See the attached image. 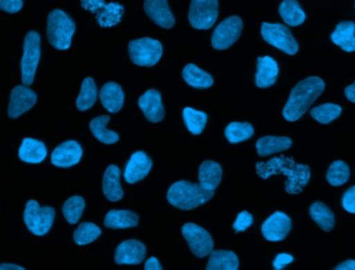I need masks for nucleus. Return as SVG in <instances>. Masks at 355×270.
Wrapping results in <instances>:
<instances>
[{"instance_id": "22", "label": "nucleus", "mask_w": 355, "mask_h": 270, "mask_svg": "<svg viewBox=\"0 0 355 270\" xmlns=\"http://www.w3.org/2000/svg\"><path fill=\"white\" fill-rule=\"evenodd\" d=\"M223 177V169L214 161L207 160L200 164L198 169V181L207 190L214 192L219 185Z\"/></svg>"}, {"instance_id": "20", "label": "nucleus", "mask_w": 355, "mask_h": 270, "mask_svg": "<svg viewBox=\"0 0 355 270\" xmlns=\"http://www.w3.org/2000/svg\"><path fill=\"white\" fill-rule=\"evenodd\" d=\"M100 101L107 112L116 114L124 104V92L116 83H108L102 87L99 94Z\"/></svg>"}, {"instance_id": "39", "label": "nucleus", "mask_w": 355, "mask_h": 270, "mask_svg": "<svg viewBox=\"0 0 355 270\" xmlns=\"http://www.w3.org/2000/svg\"><path fill=\"white\" fill-rule=\"evenodd\" d=\"M350 169L344 161L337 160L331 163L327 174L329 183L333 186H340L345 184L349 179Z\"/></svg>"}, {"instance_id": "14", "label": "nucleus", "mask_w": 355, "mask_h": 270, "mask_svg": "<svg viewBox=\"0 0 355 270\" xmlns=\"http://www.w3.org/2000/svg\"><path fill=\"white\" fill-rule=\"evenodd\" d=\"M152 165L153 163L151 158L145 152L137 151L133 153L125 169L124 177L127 183H137L147 177L151 171Z\"/></svg>"}, {"instance_id": "47", "label": "nucleus", "mask_w": 355, "mask_h": 270, "mask_svg": "<svg viewBox=\"0 0 355 270\" xmlns=\"http://www.w3.org/2000/svg\"><path fill=\"white\" fill-rule=\"evenodd\" d=\"M336 270H355V261H345V262L341 263L339 267H336Z\"/></svg>"}, {"instance_id": "46", "label": "nucleus", "mask_w": 355, "mask_h": 270, "mask_svg": "<svg viewBox=\"0 0 355 270\" xmlns=\"http://www.w3.org/2000/svg\"><path fill=\"white\" fill-rule=\"evenodd\" d=\"M146 270H162V267H160L159 261L155 257L148 259L147 262L145 264Z\"/></svg>"}, {"instance_id": "15", "label": "nucleus", "mask_w": 355, "mask_h": 270, "mask_svg": "<svg viewBox=\"0 0 355 270\" xmlns=\"http://www.w3.org/2000/svg\"><path fill=\"white\" fill-rule=\"evenodd\" d=\"M146 246L139 240L130 239L122 242L116 248L114 261L116 264H141L146 257Z\"/></svg>"}, {"instance_id": "8", "label": "nucleus", "mask_w": 355, "mask_h": 270, "mask_svg": "<svg viewBox=\"0 0 355 270\" xmlns=\"http://www.w3.org/2000/svg\"><path fill=\"white\" fill-rule=\"evenodd\" d=\"M218 16V0H191L188 19L196 29H209Z\"/></svg>"}, {"instance_id": "26", "label": "nucleus", "mask_w": 355, "mask_h": 270, "mask_svg": "<svg viewBox=\"0 0 355 270\" xmlns=\"http://www.w3.org/2000/svg\"><path fill=\"white\" fill-rule=\"evenodd\" d=\"M104 225L110 229H128L139 225L137 213L129 210H112L104 219Z\"/></svg>"}, {"instance_id": "35", "label": "nucleus", "mask_w": 355, "mask_h": 270, "mask_svg": "<svg viewBox=\"0 0 355 270\" xmlns=\"http://www.w3.org/2000/svg\"><path fill=\"white\" fill-rule=\"evenodd\" d=\"M183 119L186 127L190 133L194 135H200L204 130L207 123V115L191 108H184Z\"/></svg>"}, {"instance_id": "23", "label": "nucleus", "mask_w": 355, "mask_h": 270, "mask_svg": "<svg viewBox=\"0 0 355 270\" xmlns=\"http://www.w3.org/2000/svg\"><path fill=\"white\" fill-rule=\"evenodd\" d=\"M331 41L344 51H355V24L352 21H342L331 33Z\"/></svg>"}, {"instance_id": "21", "label": "nucleus", "mask_w": 355, "mask_h": 270, "mask_svg": "<svg viewBox=\"0 0 355 270\" xmlns=\"http://www.w3.org/2000/svg\"><path fill=\"white\" fill-rule=\"evenodd\" d=\"M104 196L108 201L116 202L124 196L122 186H121V171L116 165H110L106 169L102 181Z\"/></svg>"}, {"instance_id": "43", "label": "nucleus", "mask_w": 355, "mask_h": 270, "mask_svg": "<svg viewBox=\"0 0 355 270\" xmlns=\"http://www.w3.org/2000/svg\"><path fill=\"white\" fill-rule=\"evenodd\" d=\"M22 0H0V10L15 14L22 8Z\"/></svg>"}, {"instance_id": "41", "label": "nucleus", "mask_w": 355, "mask_h": 270, "mask_svg": "<svg viewBox=\"0 0 355 270\" xmlns=\"http://www.w3.org/2000/svg\"><path fill=\"white\" fill-rule=\"evenodd\" d=\"M252 225V217L248 211H242L241 213L238 214L235 223L233 225V229L235 230L236 233L238 232H244Z\"/></svg>"}, {"instance_id": "27", "label": "nucleus", "mask_w": 355, "mask_h": 270, "mask_svg": "<svg viewBox=\"0 0 355 270\" xmlns=\"http://www.w3.org/2000/svg\"><path fill=\"white\" fill-rule=\"evenodd\" d=\"M207 270H237L239 260L231 251H212L209 255Z\"/></svg>"}, {"instance_id": "31", "label": "nucleus", "mask_w": 355, "mask_h": 270, "mask_svg": "<svg viewBox=\"0 0 355 270\" xmlns=\"http://www.w3.org/2000/svg\"><path fill=\"white\" fill-rule=\"evenodd\" d=\"M310 214L315 223L325 232L331 231L335 227V215L333 211L321 202H316L311 206Z\"/></svg>"}, {"instance_id": "11", "label": "nucleus", "mask_w": 355, "mask_h": 270, "mask_svg": "<svg viewBox=\"0 0 355 270\" xmlns=\"http://www.w3.org/2000/svg\"><path fill=\"white\" fill-rule=\"evenodd\" d=\"M35 102H37V95L31 89L24 85L14 87L10 93L8 117L12 119L18 118L21 115L33 108Z\"/></svg>"}, {"instance_id": "18", "label": "nucleus", "mask_w": 355, "mask_h": 270, "mask_svg": "<svg viewBox=\"0 0 355 270\" xmlns=\"http://www.w3.org/2000/svg\"><path fill=\"white\" fill-rule=\"evenodd\" d=\"M144 8L148 17L160 27L172 28L174 26L175 17L171 12L168 0H145Z\"/></svg>"}, {"instance_id": "30", "label": "nucleus", "mask_w": 355, "mask_h": 270, "mask_svg": "<svg viewBox=\"0 0 355 270\" xmlns=\"http://www.w3.org/2000/svg\"><path fill=\"white\" fill-rule=\"evenodd\" d=\"M110 118L108 116L97 117L89 123L92 133L100 142L106 144H116L119 140V135L114 131L108 130L107 124Z\"/></svg>"}, {"instance_id": "34", "label": "nucleus", "mask_w": 355, "mask_h": 270, "mask_svg": "<svg viewBox=\"0 0 355 270\" xmlns=\"http://www.w3.org/2000/svg\"><path fill=\"white\" fill-rule=\"evenodd\" d=\"M254 133V128L250 123L233 122L227 125L225 135L231 144H238L250 140Z\"/></svg>"}, {"instance_id": "44", "label": "nucleus", "mask_w": 355, "mask_h": 270, "mask_svg": "<svg viewBox=\"0 0 355 270\" xmlns=\"http://www.w3.org/2000/svg\"><path fill=\"white\" fill-rule=\"evenodd\" d=\"M83 8L97 15L105 6L104 0H81Z\"/></svg>"}, {"instance_id": "16", "label": "nucleus", "mask_w": 355, "mask_h": 270, "mask_svg": "<svg viewBox=\"0 0 355 270\" xmlns=\"http://www.w3.org/2000/svg\"><path fill=\"white\" fill-rule=\"evenodd\" d=\"M83 157V149L75 140H68L54 149L51 155L52 164L58 167H70L77 164Z\"/></svg>"}, {"instance_id": "6", "label": "nucleus", "mask_w": 355, "mask_h": 270, "mask_svg": "<svg viewBox=\"0 0 355 270\" xmlns=\"http://www.w3.org/2000/svg\"><path fill=\"white\" fill-rule=\"evenodd\" d=\"M129 56L137 66L153 67L162 58V43L151 37L135 40L129 43Z\"/></svg>"}, {"instance_id": "40", "label": "nucleus", "mask_w": 355, "mask_h": 270, "mask_svg": "<svg viewBox=\"0 0 355 270\" xmlns=\"http://www.w3.org/2000/svg\"><path fill=\"white\" fill-rule=\"evenodd\" d=\"M289 158L285 157H279V158H273L268 162L257 163V173L263 179H268L271 175L275 174H281L282 167L287 163Z\"/></svg>"}, {"instance_id": "4", "label": "nucleus", "mask_w": 355, "mask_h": 270, "mask_svg": "<svg viewBox=\"0 0 355 270\" xmlns=\"http://www.w3.org/2000/svg\"><path fill=\"white\" fill-rule=\"evenodd\" d=\"M41 58V37L35 31H29L23 45L21 58V79L24 85H33L35 71Z\"/></svg>"}, {"instance_id": "42", "label": "nucleus", "mask_w": 355, "mask_h": 270, "mask_svg": "<svg viewBox=\"0 0 355 270\" xmlns=\"http://www.w3.org/2000/svg\"><path fill=\"white\" fill-rule=\"evenodd\" d=\"M342 205L344 209L348 212L355 214V186L350 187L347 192L344 194Z\"/></svg>"}, {"instance_id": "9", "label": "nucleus", "mask_w": 355, "mask_h": 270, "mask_svg": "<svg viewBox=\"0 0 355 270\" xmlns=\"http://www.w3.org/2000/svg\"><path fill=\"white\" fill-rule=\"evenodd\" d=\"M182 234L187 242L192 254L198 258L209 256L214 248L212 237L206 230L196 223H186L182 228Z\"/></svg>"}, {"instance_id": "13", "label": "nucleus", "mask_w": 355, "mask_h": 270, "mask_svg": "<svg viewBox=\"0 0 355 270\" xmlns=\"http://www.w3.org/2000/svg\"><path fill=\"white\" fill-rule=\"evenodd\" d=\"M281 174L287 176L286 190L289 194H300L302 187L308 184L310 180V169L306 165L295 164L292 159L282 167Z\"/></svg>"}, {"instance_id": "37", "label": "nucleus", "mask_w": 355, "mask_h": 270, "mask_svg": "<svg viewBox=\"0 0 355 270\" xmlns=\"http://www.w3.org/2000/svg\"><path fill=\"white\" fill-rule=\"evenodd\" d=\"M100 235H101V230L95 223H83L74 232L73 238L78 246H85L95 242Z\"/></svg>"}, {"instance_id": "32", "label": "nucleus", "mask_w": 355, "mask_h": 270, "mask_svg": "<svg viewBox=\"0 0 355 270\" xmlns=\"http://www.w3.org/2000/svg\"><path fill=\"white\" fill-rule=\"evenodd\" d=\"M123 14L124 6L116 2H110L98 12L97 22L102 27H112L121 22Z\"/></svg>"}, {"instance_id": "49", "label": "nucleus", "mask_w": 355, "mask_h": 270, "mask_svg": "<svg viewBox=\"0 0 355 270\" xmlns=\"http://www.w3.org/2000/svg\"><path fill=\"white\" fill-rule=\"evenodd\" d=\"M23 267H18L16 264H12V263H3L0 264V270H23Z\"/></svg>"}, {"instance_id": "24", "label": "nucleus", "mask_w": 355, "mask_h": 270, "mask_svg": "<svg viewBox=\"0 0 355 270\" xmlns=\"http://www.w3.org/2000/svg\"><path fill=\"white\" fill-rule=\"evenodd\" d=\"M47 156V149L44 142L33 138H24L19 149V157L27 163H40Z\"/></svg>"}, {"instance_id": "29", "label": "nucleus", "mask_w": 355, "mask_h": 270, "mask_svg": "<svg viewBox=\"0 0 355 270\" xmlns=\"http://www.w3.org/2000/svg\"><path fill=\"white\" fill-rule=\"evenodd\" d=\"M184 81L190 87H196V89H208L212 87L213 78L209 73L205 72L202 69L193 64L187 65L183 69Z\"/></svg>"}, {"instance_id": "25", "label": "nucleus", "mask_w": 355, "mask_h": 270, "mask_svg": "<svg viewBox=\"0 0 355 270\" xmlns=\"http://www.w3.org/2000/svg\"><path fill=\"white\" fill-rule=\"evenodd\" d=\"M291 146L292 140L284 136H264L256 144L257 152L262 157L288 150Z\"/></svg>"}, {"instance_id": "28", "label": "nucleus", "mask_w": 355, "mask_h": 270, "mask_svg": "<svg viewBox=\"0 0 355 270\" xmlns=\"http://www.w3.org/2000/svg\"><path fill=\"white\" fill-rule=\"evenodd\" d=\"M279 15L284 22L290 26H298L306 20V12H304L297 0H283L279 8Z\"/></svg>"}, {"instance_id": "3", "label": "nucleus", "mask_w": 355, "mask_h": 270, "mask_svg": "<svg viewBox=\"0 0 355 270\" xmlns=\"http://www.w3.org/2000/svg\"><path fill=\"white\" fill-rule=\"evenodd\" d=\"M75 28L74 21L62 10H52L48 16V41L56 49L67 50L70 48Z\"/></svg>"}, {"instance_id": "48", "label": "nucleus", "mask_w": 355, "mask_h": 270, "mask_svg": "<svg viewBox=\"0 0 355 270\" xmlns=\"http://www.w3.org/2000/svg\"><path fill=\"white\" fill-rule=\"evenodd\" d=\"M345 95L348 100L355 103V81L354 85H348L345 89Z\"/></svg>"}, {"instance_id": "7", "label": "nucleus", "mask_w": 355, "mask_h": 270, "mask_svg": "<svg viewBox=\"0 0 355 270\" xmlns=\"http://www.w3.org/2000/svg\"><path fill=\"white\" fill-rule=\"evenodd\" d=\"M263 39L289 56H294L298 51V43L294 39L290 29L281 23L264 22L261 27Z\"/></svg>"}, {"instance_id": "38", "label": "nucleus", "mask_w": 355, "mask_h": 270, "mask_svg": "<svg viewBox=\"0 0 355 270\" xmlns=\"http://www.w3.org/2000/svg\"><path fill=\"white\" fill-rule=\"evenodd\" d=\"M341 106L337 104L327 103L317 106L311 110V116L321 124H329L341 115Z\"/></svg>"}, {"instance_id": "12", "label": "nucleus", "mask_w": 355, "mask_h": 270, "mask_svg": "<svg viewBox=\"0 0 355 270\" xmlns=\"http://www.w3.org/2000/svg\"><path fill=\"white\" fill-rule=\"evenodd\" d=\"M291 230V219L285 213H273L262 226V234L269 242H281L285 239Z\"/></svg>"}, {"instance_id": "45", "label": "nucleus", "mask_w": 355, "mask_h": 270, "mask_svg": "<svg viewBox=\"0 0 355 270\" xmlns=\"http://www.w3.org/2000/svg\"><path fill=\"white\" fill-rule=\"evenodd\" d=\"M294 260L293 257L289 254H279L277 255V258H275V262H273V267L277 270L283 269L284 267H287L288 264L292 262Z\"/></svg>"}, {"instance_id": "1", "label": "nucleus", "mask_w": 355, "mask_h": 270, "mask_svg": "<svg viewBox=\"0 0 355 270\" xmlns=\"http://www.w3.org/2000/svg\"><path fill=\"white\" fill-rule=\"evenodd\" d=\"M324 89V81L319 77H309L298 83L292 90L289 100L284 108V118L289 122L300 120Z\"/></svg>"}, {"instance_id": "19", "label": "nucleus", "mask_w": 355, "mask_h": 270, "mask_svg": "<svg viewBox=\"0 0 355 270\" xmlns=\"http://www.w3.org/2000/svg\"><path fill=\"white\" fill-rule=\"evenodd\" d=\"M279 75L277 62L270 56L258 58L256 73V85L261 89H266L275 85Z\"/></svg>"}, {"instance_id": "36", "label": "nucleus", "mask_w": 355, "mask_h": 270, "mask_svg": "<svg viewBox=\"0 0 355 270\" xmlns=\"http://www.w3.org/2000/svg\"><path fill=\"white\" fill-rule=\"evenodd\" d=\"M85 203L81 196H72L64 202L62 206L64 219L71 225H75L80 219L81 214L85 210Z\"/></svg>"}, {"instance_id": "5", "label": "nucleus", "mask_w": 355, "mask_h": 270, "mask_svg": "<svg viewBox=\"0 0 355 270\" xmlns=\"http://www.w3.org/2000/svg\"><path fill=\"white\" fill-rule=\"evenodd\" d=\"M55 211L51 207H41L37 201L31 200L25 207L24 223L31 233L43 236L49 232L53 225Z\"/></svg>"}, {"instance_id": "10", "label": "nucleus", "mask_w": 355, "mask_h": 270, "mask_svg": "<svg viewBox=\"0 0 355 270\" xmlns=\"http://www.w3.org/2000/svg\"><path fill=\"white\" fill-rule=\"evenodd\" d=\"M242 28H243V23L239 17L232 16L223 20L213 31L212 39H211L213 48L217 50H225L231 47L239 39Z\"/></svg>"}, {"instance_id": "17", "label": "nucleus", "mask_w": 355, "mask_h": 270, "mask_svg": "<svg viewBox=\"0 0 355 270\" xmlns=\"http://www.w3.org/2000/svg\"><path fill=\"white\" fill-rule=\"evenodd\" d=\"M139 106L146 118L152 123H159L164 120V112L162 95L157 90H149L139 99Z\"/></svg>"}, {"instance_id": "33", "label": "nucleus", "mask_w": 355, "mask_h": 270, "mask_svg": "<svg viewBox=\"0 0 355 270\" xmlns=\"http://www.w3.org/2000/svg\"><path fill=\"white\" fill-rule=\"evenodd\" d=\"M98 91L95 81L91 77H87L83 81L81 85L80 93L77 98L76 106L80 112L89 110L95 104L97 100Z\"/></svg>"}, {"instance_id": "2", "label": "nucleus", "mask_w": 355, "mask_h": 270, "mask_svg": "<svg viewBox=\"0 0 355 270\" xmlns=\"http://www.w3.org/2000/svg\"><path fill=\"white\" fill-rule=\"evenodd\" d=\"M214 196V192L205 189L200 183L179 181L173 184L168 192V201L181 210H191Z\"/></svg>"}]
</instances>
